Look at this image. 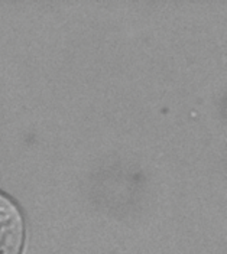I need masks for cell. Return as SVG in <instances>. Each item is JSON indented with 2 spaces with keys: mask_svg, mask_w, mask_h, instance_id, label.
Returning <instances> with one entry per match:
<instances>
[{
  "mask_svg": "<svg viewBox=\"0 0 227 254\" xmlns=\"http://www.w3.org/2000/svg\"><path fill=\"white\" fill-rule=\"evenodd\" d=\"M23 241V217L16 204L0 193V254H20Z\"/></svg>",
  "mask_w": 227,
  "mask_h": 254,
  "instance_id": "6da1fadb",
  "label": "cell"
}]
</instances>
